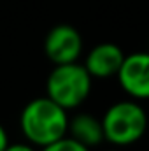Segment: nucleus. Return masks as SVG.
<instances>
[{
    "label": "nucleus",
    "mask_w": 149,
    "mask_h": 151,
    "mask_svg": "<svg viewBox=\"0 0 149 151\" xmlns=\"http://www.w3.org/2000/svg\"><path fill=\"white\" fill-rule=\"evenodd\" d=\"M69 111L53 102L47 95L30 100L19 116L23 135L32 146L44 148L67 135Z\"/></svg>",
    "instance_id": "1"
},
{
    "label": "nucleus",
    "mask_w": 149,
    "mask_h": 151,
    "mask_svg": "<svg viewBox=\"0 0 149 151\" xmlns=\"http://www.w3.org/2000/svg\"><path fill=\"white\" fill-rule=\"evenodd\" d=\"M100 119L105 141L117 148L139 142L148 132V113L140 102L133 99L111 104Z\"/></svg>",
    "instance_id": "2"
},
{
    "label": "nucleus",
    "mask_w": 149,
    "mask_h": 151,
    "mask_svg": "<svg viewBox=\"0 0 149 151\" xmlns=\"http://www.w3.org/2000/svg\"><path fill=\"white\" fill-rule=\"evenodd\" d=\"M93 77L82 63L54 65L46 81V95L67 111L77 109L86 102L91 93Z\"/></svg>",
    "instance_id": "3"
},
{
    "label": "nucleus",
    "mask_w": 149,
    "mask_h": 151,
    "mask_svg": "<svg viewBox=\"0 0 149 151\" xmlns=\"http://www.w3.org/2000/svg\"><path fill=\"white\" fill-rule=\"evenodd\" d=\"M116 77L121 90L130 99L139 102L149 100V51L125 55Z\"/></svg>",
    "instance_id": "4"
},
{
    "label": "nucleus",
    "mask_w": 149,
    "mask_h": 151,
    "mask_svg": "<svg viewBox=\"0 0 149 151\" xmlns=\"http://www.w3.org/2000/svg\"><path fill=\"white\" fill-rule=\"evenodd\" d=\"M84 42L79 30L72 25H56L53 27L44 39V53L53 65L77 62L82 55Z\"/></svg>",
    "instance_id": "5"
},
{
    "label": "nucleus",
    "mask_w": 149,
    "mask_h": 151,
    "mask_svg": "<svg viewBox=\"0 0 149 151\" xmlns=\"http://www.w3.org/2000/svg\"><path fill=\"white\" fill-rule=\"evenodd\" d=\"M123 60L125 51L121 46L114 42H100L88 51L82 65L93 79H111L116 77Z\"/></svg>",
    "instance_id": "6"
},
{
    "label": "nucleus",
    "mask_w": 149,
    "mask_h": 151,
    "mask_svg": "<svg viewBox=\"0 0 149 151\" xmlns=\"http://www.w3.org/2000/svg\"><path fill=\"white\" fill-rule=\"evenodd\" d=\"M67 135L90 150L105 142L102 119L91 113H77L75 116L69 118Z\"/></svg>",
    "instance_id": "7"
},
{
    "label": "nucleus",
    "mask_w": 149,
    "mask_h": 151,
    "mask_svg": "<svg viewBox=\"0 0 149 151\" xmlns=\"http://www.w3.org/2000/svg\"><path fill=\"white\" fill-rule=\"evenodd\" d=\"M40 151H91V150L82 146L81 142L74 141L72 137L65 135V137H62V139H58V141L44 146V148H40Z\"/></svg>",
    "instance_id": "8"
},
{
    "label": "nucleus",
    "mask_w": 149,
    "mask_h": 151,
    "mask_svg": "<svg viewBox=\"0 0 149 151\" xmlns=\"http://www.w3.org/2000/svg\"><path fill=\"white\" fill-rule=\"evenodd\" d=\"M4 151H37L30 142L28 144H21V142H16V144H7V148Z\"/></svg>",
    "instance_id": "9"
},
{
    "label": "nucleus",
    "mask_w": 149,
    "mask_h": 151,
    "mask_svg": "<svg viewBox=\"0 0 149 151\" xmlns=\"http://www.w3.org/2000/svg\"><path fill=\"white\" fill-rule=\"evenodd\" d=\"M9 144V137H7V132L4 130V127L0 125V151H4Z\"/></svg>",
    "instance_id": "10"
},
{
    "label": "nucleus",
    "mask_w": 149,
    "mask_h": 151,
    "mask_svg": "<svg viewBox=\"0 0 149 151\" xmlns=\"http://www.w3.org/2000/svg\"><path fill=\"white\" fill-rule=\"evenodd\" d=\"M104 151H123L121 148H117V146H114V148H111V150H104Z\"/></svg>",
    "instance_id": "11"
},
{
    "label": "nucleus",
    "mask_w": 149,
    "mask_h": 151,
    "mask_svg": "<svg viewBox=\"0 0 149 151\" xmlns=\"http://www.w3.org/2000/svg\"><path fill=\"white\" fill-rule=\"evenodd\" d=\"M148 46H149V44H148ZM148 51H149V47H148Z\"/></svg>",
    "instance_id": "12"
}]
</instances>
